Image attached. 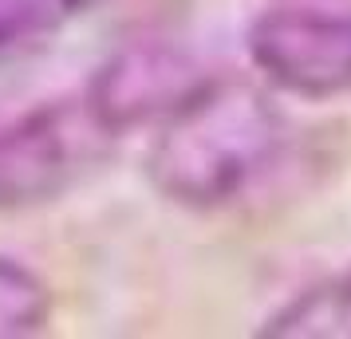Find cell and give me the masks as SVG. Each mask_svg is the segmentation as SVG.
Segmentation results:
<instances>
[{
  "label": "cell",
  "instance_id": "obj_1",
  "mask_svg": "<svg viewBox=\"0 0 351 339\" xmlns=\"http://www.w3.org/2000/svg\"><path fill=\"white\" fill-rule=\"evenodd\" d=\"M288 123L265 87L206 75L154 127L146 178L182 210H225L272 174Z\"/></svg>",
  "mask_w": 351,
  "mask_h": 339
},
{
  "label": "cell",
  "instance_id": "obj_2",
  "mask_svg": "<svg viewBox=\"0 0 351 339\" xmlns=\"http://www.w3.org/2000/svg\"><path fill=\"white\" fill-rule=\"evenodd\" d=\"M114 134L87 95L51 99L0 127V213L51 205L111 158Z\"/></svg>",
  "mask_w": 351,
  "mask_h": 339
},
{
  "label": "cell",
  "instance_id": "obj_3",
  "mask_svg": "<svg viewBox=\"0 0 351 339\" xmlns=\"http://www.w3.org/2000/svg\"><path fill=\"white\" fill-rule=\"evenodd\" d=\"M245 48L256 75L296 99L351 95V8L280 4L249 24Z\"/></svg>",
  "mask_w": 351,
  "mask_h": 339
},
{
  "label": "cell",
  "instance_id": "obj_4",
  "mask_svg": "<svg viewBox=\"0 0 351 339\" xmlns=\"http://www.w3.org/2000/svg\"><path fill=\"white\" fill-rule=\"evenodd\" d=\"M202 79L206 71L190 51L162 40H143L111 55L83 95L91 99L99 118L123 138L127 130H138L146 123L158 127Z\"/></svg>",
  "mask_w": 351,
  "mask_h": 339
},
{
  "label": "cell",
  "instance_id": "obj_5",
  "mask_svg": "<svg viewBox=\"0 0 351 339\" xmlns=\"http://www.w3.org/2000/svg\"><path fill=\"white\" fill-rule=\"evenodd\" d=\"M265 339H351V264L296 292L261 323Z\"/></svg>",
  "mask_w": 351,
  "mask_h": 339
},
{
  "label": "cell",
  "instance_id": "obj_6",
  "mask_svg": "<svg viewBox=\"0 0 351 339\" xmlns=\"http://www.w3.org/2000/svg\"><path fill=\"white\" fill-rule=\"evenodd\" d=\"M51 320V288L12 257H0V339L44 331Z\"/></svg>",
  "mask_w": 351,
  "mask_h": 339
},
{
  "label": "cell",
  "instance_id": "obj_7",
  "mask_svg": "<svg viewBox=\"0 0 351 339\" xmlns=\"http://www.w3.org/2000/svg\"><path fill=\"white\" fill-rule=\"evenodd\" d=\"M91 0H0V55L28 51L87 12Z\"/></svg>",
  "mask_w": 351,
  "mask_h": 339
}]
</instances>
